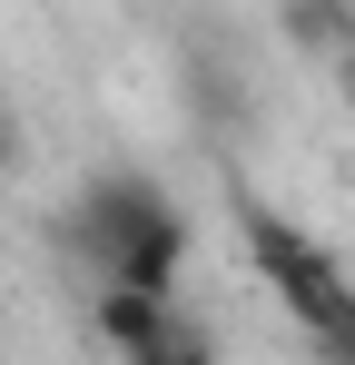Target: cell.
Masks as SVG:
<instances>
[{
	"label": "cell",
	"instance_id": "obj_4",
	"mask_svg": "<svg viewBox=\"0 0 355 365\" xmlns=\"http://www.w3.org/2000/svg\"><path fill=\"white\" fill-rule=\"evenodd\" d=\"M277 20L306 60H355V0H277Z\"/></svg>",
	"mask_w": 355,
	"mask_h": 365
},
{
	"label": "cell",
	"instance_id": "obj_2",
	"mask_svg": "<svg viewBox=\"0 0 355 365\" xmlns=\"http://www.w3.org/2000/svg\"><path fill=\"white\" fill-rule=\"evenodd\" d=\"M237 227H247V267L277 287V306H287V316L306 326V336H316V346L355 326V287H346V267H336L326 247L306 237L287 207H247Z\"/></svg>",
	"mask_w": 355,
	"mask_h": 365
},
{
	"label": "cell",
	"instance_id": "obj_3",
	"mask_svg": "<svg viewBox=\"0 0 355 365\" xmlns=\"http://www.w3.org/2000/svg\"><path fill=\"white\" fill-rule=\"evenodd\" d=\"M89 326H99V346H118V356L138 365V356H148V346L178 326V306H168V297H148V287H99Z\"/></svg>",
	"mask_w": 355,
	"mask_h": 365
},
{
	"label": "cell",
	"instance_id": "obj_1",
	"mask_svg": "<svg viewBox=\"0 0 355 365\" xmlns=\"http://www.w3.org/2000/svg\"><path fill=\"white\" fill-rule=\"evenodd\" d=\"M69 237L99 257V287H148V297H168L178 267H187V217H178L168 187L138 178V168H99V178L79 187Z\"/></svg>",
	"mask_w": 355,
	"mask_h": 365
},
{
	"label": "cell",
	"instance_id": "obj_8",
	"mask_svg": "<svg viewBox=\"0 0 355 365\" xmlns=\"http://www.w3.org/2000/svg\"><path fill=\"white\" fill-rule=\"evenodd\" d=\"M336 89H346V119H355V60H336Z\"/></svg>",
	"mask_w": 355,
	"mask_h": 365
},
{
	"label": "cell",
	"instance_id": "obj_5",
	"mask_svg": "<svg viewBox=\"0 0 355 365\" xmlns=\"http://www.w3.org/2000/svg\"><path fill=\"white\" fill-rule=\"evenodd\" d=\"M138 365H217V336L178 316V326H168V336H158V346H148V356H138Z\"/></svg>",
	"mask_w": 355,
	"mask_h": 365
},
{
	"label": "cell",
	"instance_id": "obj_6",
	"mask_svg": "<svg viewBox=\"0 0 355 365\" xmlns=\"http://www.w3.org/2000/svg\"><path fill=\"white\" fill-rule=\"evenodd\" d=\"M10 158H20V119L0 109V168H10Z\"/></svg>",
	"mask_w": 355,
	"mask_h": 365
},
{
	"label": "cell",
	"instance_id": "obj_7",
	"mask_svg": "<svg viewBox=\"0 0 355 365\" xmlns=\"http://www.w3.org/2000/svg\"><path fill=\"white\" fill-rule=\"evenodd\" d=\"M326 365H355V326H346V336H326Z\"/></svg>",
	"mask_w": 355,
	"mask_h": 365
}]
</instances>
